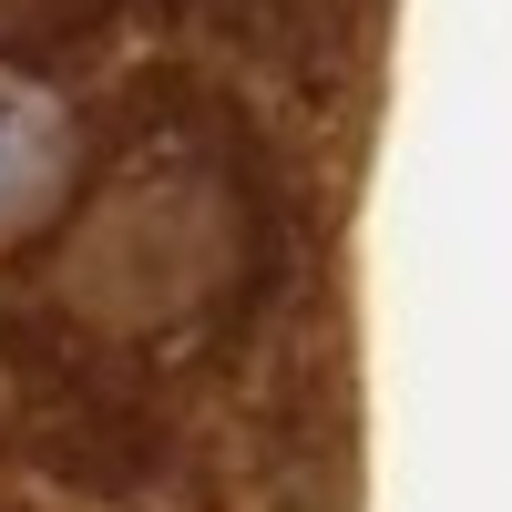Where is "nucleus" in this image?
<instances>
[{
    "label": "nucleus",
    "mask_w": 512,
    "mask_h": 512,
    "mask_svg": "<svg viewBox=\"0 0 512 512\" xmlns=\"http://www.w3.org/2000/svg\"><path fill=\"white\" fill-rule=\"evenodd\" d=\"M216 277V205L185 185H144L113 195L72 246V297L103 318H164Z\"/></svg>",
    "instance_id": "f257e3e1"
},
{
    "label": "nucleus",
    "mask_w": 512,
    "mask_h": 512,
    "mask_svg": "<svg viewBox=\"0 0 512 512\" xmlns=\"http://www.w3.org/2000/svg\"><path fill=\"white\" fill-rule=\"evenodd\" d=\"M52 185H62V113L21 82H0V226H21Z\"/></svg>",
    "instance_id": "f03ea898"
}]
</instances>
